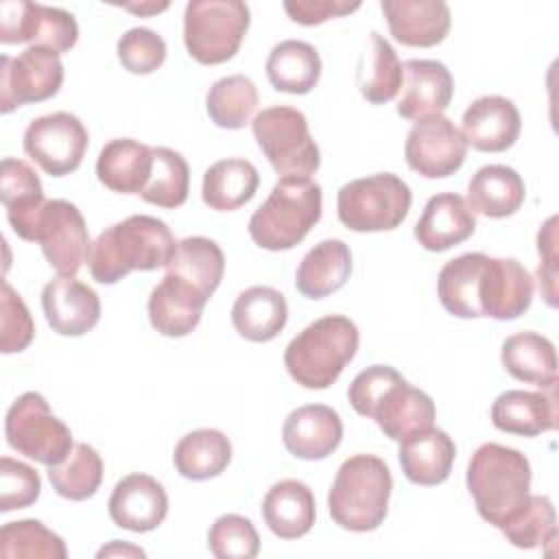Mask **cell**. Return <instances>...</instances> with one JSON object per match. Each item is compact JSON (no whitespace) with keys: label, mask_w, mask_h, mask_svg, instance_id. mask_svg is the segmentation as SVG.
<instances>
[{"label":"cell","mask_w":559,"mask_h":559,"mask_svg":"<svg viewBox=\"0 0 559 559\" xmlns=\"http://www.w3.org/2000/svg\"><path fill=\"white\" fill-rule=\"evenodd\" d=\"M352 408L371 417L378 428L393 441L432 426L437 411L435 402L421 389L408 384L402 373L389 365H371L362 369L347 389Z\"/></svg>","instance_id":"6da1fadb"},{"label":"cell","mask_w":559,"mask_h":559,"mask_svg":"<svg viewBox=\"0 0 559 559\" xmlns=\"http://www.w3.org/2000/svg\"><path fill=\"white\" fill-rule=\"evenodd\" d=\"M175 249V236L164 221L133 214L98 234L90 245L87 266L96 282L116 284L131 271L168 266Z\"/></svg>","instance_id":"7a4b0ae2"},{"label":"cell","mask_w":559,"mask_h":559,"mask_svg":"<svg viewBox=\"0 0 559 559\" xmlns=\"http://www.w3.org/2000/svg\"><path fill=\"white\" fill-rule=\"evenodd\" d=\"M531 463L515 450L500 443H483L467 465V489L478 515L500 528L531 496Z\"/></svg>","instance_id":"3957f363"},{"label":"cell","mask_w":559,"mask_h":559,"mask_svg":"<svg viewBox=\"0 0 559 559\" xmlns=\"http://www.w3.org/2000/svg\"><path fill=\"white\" fill-rule=\"evenodd\" d=\"M358 341V328L352 319L325 314L286 345L284 367L304 389H328L356 356Z\"/></svg>","instance_id":"277c9868"},{"label":"cell","mask_w":559,"mask_h":559,"mask_svg":"<svg viewBox=\"0 0 559 559\" xmlns=\"http://www.w3.org/2000/svg\"><path fill=\"white\" fill-rule=\"evenodd\" d=\"M393 478L389 465L373 454L345 459L328 491V509L345 531H376L389 511Z\"/></svg>","instance_id":"5b68a950"},{"label":"cell","mask_w":559,"mask_h":559,"mask_svg":"<svg viewBox=\"0 0 559 559\" xmlns=\"http://www.w3.org/2000/svg\"><path fill=\"white\" fill-rule=\"evenodd\" d=\"M321 207L323 194L317 181L282 177L249 218V236L266 251L293 249L319 223Z\"/></svg>","instance_id":"8992f818"},{"label":"cell","mask_w":559,"mask_h":559,"mask_svg":"<svg viewBox=\"0 0 559 559\" xmlns=\"http://www.w3.org/2000/svg\"><path fill=\"white\" fill-rule=\"evenodd\" d=\"M251 22L249 7L240 0H190L183 13V44L203 66L229 61Z\"/></svg>","instance_id":"52a82bcc"},{"label":"cell","mask_w":559,"mask_h":559,"mask_svg":"<svg viewBox=\"0 0 559 559\" xmlns=\"http://www.w3.org/2000/svg\"><path fill=\"white\" fill-rule=\"evenodd\" d=\"M411 201L406 181L393 173H378L345 183L336 194V214L352 231H389L406 218Z\"/></svg>","instance_id":"ba28073f"},{"label":"cell","mask_w":559,"mask_h":559,"mask_svg":"<svg viewBox=\"0 0 559 559\" xmlns=\"http://www.w3.org/2000/svg\"><path fill=\"white\" fill-rule=\"evenodd\" d=\"M251 129L258 146L277 175L310 179V175L319 170V146L299 109L288 105L262 109L253 118Z\"/></svg>","instance_id":"9c48e42d"},{"label":"cell","mask_w":559,"mask_h":559,"mask_svg":"<svg viewBox=\"0 0 559 559\" xmlns=\"http://www.w3.org/2000/svg\"><path fill=\"white\" fill-rule=\"evenodd\" d=\"M4 435L15 452L46 467L61 463L74 448L70 428L50 411L46 397L35 391L22 393L11 404L4 419Z\"/></svg>","instance_id":"30bf717a"},{"label":"cell","mask_w":559,"mask_h":559,"mask_svg":"<svg viewBox=\"0 0 559 559\" xmlns=\"http://www.w3.org/2000/svg\"><path fill=\"white\" fill-rule=\"evenodd\" d=\"M85 124L70 111L35 118L24 131V153L50 177L74 173L87 151Z\"/></svg>","instance_id":"8fae6325"},{"label":"cell","mask_w":559,"mask_h":559,"mask_svg":"<svg viewBox=\"0 0 559 559\" xmlns=\"http://www.w3.org/2000/svg\"><path fill=\"white\" fill-rule=\"evenodd\" d=\"M63 83L59 55L44 46H28L17 57H0V111L9 114L26 103L52 98Z\"/></svg>","instance_id":"7c38bea8"},{"label":"cell","mask_w":559,"mask_h":559,"mask_svg":"<svg viewBox=\"0 0 559 559\" xmlns=\"http://www.w3.org/2000/svg\"><path fill=\"white\" fill-rule=\"evenodd\" d=\"M35 242L41 245L48 264L63 277H74L90 253V234L81 210L66 201H46L37 218Z\"/></svg>","instance_id":"4fadbf2b"},{"label":"cell","mask_w":559,"mask_h":559,"mask_svg":"<svg viewBox=\"0 0 559 559\" xmlns=\"http://www.w3.org/2000/svg\"><path fill=\"white\" fill-rule=\"evenodd\" d=\"M467 155V144L450 118L430 116L417 120L404 144V157L411 170L428 179L454 175Z\"/></svg>","instance_id":"5bb4252c"},{"label":"cell","mask_w":559,"mask_h":559,"mask_svg":"<svg viewBox=\"0 0 559 559\" xmlns=\"http://www.w3.org/2000/svg\"><path fill=\"white\" fill-rule=\"evenodd\" d=\"M478 310L480 317L511 321L524 314L533 301V277L515 258L485 260L478 277Z\"/></svg>","instance_id":"9a60e30c"},{"label":"cell","mask_w":559,"mask_h":559,"mask_svg":"<svg viewBox=\"0 0 559 559\" xmlns=\"http://www.w3.org/2000/svg\"><path fill=\"white\" fill-rule=\"evenodd\" d=\"M48 325L61 336H83L100 319V299L94 288L76 277H55L41 290Z\"/></svg>","instance_id":"2e32d148"},{"label":"cell","mask_w":559,"mask_h":559,"mask_svg":"<svg viewBox=\"0 0 559 559\" xmlns=\"http://www.w3.org/2000/svg\"><path fill=\"white\" fill-rule=\"evenodd\" d=\"M107 507L116 526L131 533H148L164 522L168 496L153 476L129 474L116 483Z\"/></svg>","instance_id":"e0dca14e"},{"label":"cell","mask_w":559,"mask_h":559,"mask_svg":"<svg viewBox=\"0 0 559 559\" xmlns=\"http://www.w3.org/2000/svg\"><path fill=\"white\" fill-rule=\"evenodd\" d=\"M402 98L397 114L406 120H424L441 116L454 94L450 70L435 59H408L402 66Z\"/></svg>","instance_id":"ac0fdd59"},{"label":"cell","mask_w":559,"mask_h":559,"mask_svg":"<svg viewBox=\"0 0 559 559\" xmlns=\"http://www.w3.org/2000/svg\"><path fill=\"white\" fill-rule=\"evenodd\" d=\"M522 129L520 111L504 96H480L463 114L461 135L467 146L500 153L515 144Z\"/></svg>","instance_id":"d6986e66"},{"label":"cell","mask_w":559,"mask_h":559,"mask_svg":"<svg viewBox=\"0 0 559 559\" xmlns=\"http://www.w3.org/2000/svg\"><path fill=\"white\" fill-rule=\"evenodd\" d=\"M343 439V421L338 413L325 404H308L295 408L282 428L284 448L304 461H321L330 456Z\"/></svg>","instance_id":"ffe728a7"},{"label":"cell","mask_w":559,"mask_h":559,"mask_svg":"<svg viewBox=\"0 0 559 559\" xmlns=\"http://www.w3.org/2000/svg\"><path fill=\"white\" fill-rule=\"evenodd\" d=\"M380 9L393 39L404 46L430 48L450 31V9L441 0H382Z\"/></svg>","instance_id":"44dd1931"},{"label":"cell","mask_w":559,"mask_h":559,"mask_svg":"<svg viewBox=\"0 0 559 559\" xmlns=\"http://www.w3.org/2000/svg\"><path fill=\"white\" fill-rule=\"evenodd\" d=\"M207 297L199 288L166 273L151 290L148 321L159 334L181 338L199 325Z\"/></svg>","instance_id":"7402d4cb"},{"label":"cell","mask_w":559,"mask_h":559,"mask_svg":"<svg viewBox=\"0 0 559 559\" xmlns=\"http://www.w3.org/2000/svg\"><path fill=\"white\" fill-rule=\"evenodd\" d=\"M0 199L7 210L13 231L28 242H35L39 212L46 205L37 173L22 159L4 157L0 164Z\"/></svg>","instance_id":"603a6c76"},{"label":"cell","mask_w":559,"mask_h":559,"mask_svg":"<svg viewBox=\"0 0 559 559\" xmlns=\"http://www.w3.org/2000/svg\"><path fill=\"white\" fill-rule=\"evenodd\" d=\"M476 229V216L467 201L456 192H439L428 199L415 238L428 251H445L467 240Z\"/></svg>","instance_id":"cb8c5ba5"},{"label":"cell","mask_w":559,"mask_h":559,"mask_svg":"<svg viewBox=\"0 0 559 559\" xmlns=\"http://www.w3.org/2000/svg\"><path fill=\"white\" fill-rule=\"evenodd\" d=\"M491 421L498 430L520 437H537L557 426L555 386L546 391H504L491 404Z\"/></svg>","instance_id":"d4e9b609"},{"label":"cell","mask_w":559,"mask_h":559,"mask_svg":"<svg viewBox=\"0 0 559 559\" xmlns=\"http://www.w3.org/2000/svg\"><path fill=\"white\" fill-rule=\"evenodd\" d=\"M456 456V445L445 430L426 428L400 441L397 459L404 476L421 487L448 480Z\"/></svg>","instance_id":"484cf974"},{"label":"cell","mask_w":559,"mask_h":559,"mask_svg":"<svg viewBox=\"0 0 559 559\" xmlns=\"http://www.w3.org/2000/svg\"><path fill=\"white\" fill-rule=\"evenodd\" d=\"M151 170L153 148L131 138H116L107 142L96 159L98 181L120 194H140Z\"/></svg>","instance_id":"4316f807"},{"label":"cell","mask_w":559,"mask_h":559,"mask_svg":"<svg viewBox=\"0 0 559 559\" xmlns=\"http://www.w3.org/2000/svg\"><path fill=\"white\" fill-rule=\"evenodd\" d=\"M352 273V251L338 238L314 245L295 273L297 290L308 299H323L345 286Z\"/></svg>","instance_id":"83f0119b"},{"label":"cell","mask_w":559,"mask_h":559,"mask_svg":"<svg viewBox=\"0 0 559 559\" xmlns=\"http://www.w3.org/2000/svg\"><path fill=\"white\" fill-rule=\"evenodd\" d=\"M314 515L312 489L301 480H280L262 500V518L280 539H297L310 533Z\"/></svg>","instance_id":"f1b7e54d"},{"label":"cell","mask_w":559,"mask_h":559,"mask_svg":"<svg viewBox=\"0 0 559 559\" xmlns=\"http://www.w3.org/2000/svg\"><path fill=\"white\" fill-rule=\"evenodd\" d=\"M526 197L524 179L504 164L478 168L467 183V205L489 218L513 216Z\"/></svg>","instance_id":"f546056e"},{"label":"cell","mask_w":559,"mask_h":559,"mask_svg":"<svg viewBox=\"0 0 559 559\" xmlns=\"http://www.w3.org/2000/svg\"><path fill=\"white\" fill-rule=\"evenodd\" d=\"M286 319V299L271 286H251L231 306V325L242 338L253 343L273 341L284 330Z\"/></svg>","instance_id":"4dcf8cb0"},{"label":"cell","mask_w":559,"mask_h":559,"mask_svg":"<svg viewBox=\"0 0 559 559\" xmlns=\"http://www.w3.org/2000/svg\"><path fill=\"white\" fill-rule=\"evenodd\" d=\"M500 360L504 369L520 382L550 389L557 384V352L555 345L531 330L515 332L504 338Z\"/></svg>","instance_id":"1f68e13d"},{"label":"cell","mask_w":559,"mask_h":559,"mask_svg":"<svg viewBox=\"0 0 559 559\" xmlns=\"http://www.w3.org/2000/svg\"><path fill=\"white\" fill-rule=\"evenodd\" d=\"M260 186L258 168L249 159L231 157L214 162L203 173L201 197L210 210L231 212L249 203Z\"/></svg>","instance_id":"d6a6232c"},{"label":"cell","mask_w":559,"mask_h":559,"mask_svg":"<svg viewBox=\"0 0 559 559\" xmlns=\"http://www.w3.org/2000/svg\"><path fill=\"white\" fill-rule=\"evenodd\" d=\"M266 76L277 92L308 94L321 76V57L301 39H284L266 57Z\"/></svg>","instance_id":"836d02e7"},{"label":"cell","mask_w":559,"mask_h":559,"mask_svg":"<svg viewBox=\"0 0 559 559\" xmlns=\"http://www.w3.org/2000/svg\"><path fill=\"white\" fill-rule=\"evenodd\" d=\"M402 81L404 72L397 52L380 33L371 31L356 72V83L362 98L371 105H384L397 96Z\"/></svg>","instance_id":"e575fe53"},{"label":"cell","mask_w":559,"mask_h":559,"mask_svg":"<svg viewBox=\"0 0 559 559\" xmlns=\"http://www.w3.org/2000/svg\"><path fill=\"white\" fill-rule=\"evenodd\" d=\"M231 461L229 439L214 428H199L179 439L175 445V469L188 480H207L225 472Z\"/></svg>","instance_id":"d590c367"},{"label":"cell","mask_w":559,"mask_h":559,"mask_svg":"<svg viewBox=\"0 0 559 559\" xmlns=\"http://www.w3.org/2000/svg\"><path fill=\"white\" fill-rule=\"evenodd\" d=\"M166 273L181 277L210 299L225 273L223 249L205 236L183 238L181 242H177Z\"/></svg>","instance_id":"8d00e7d4"},{"label":"cell","mask_w":559,"mask_h":559,"mask_svg":"<svg viewBox=\"0 0 559 559\" xmlns=\"http://www.w3.org/2000/svg\"><path fill=\"white\" fill-rule=\"evenodd\" d=\"M487 255L472 251L448 260L437 277V295L441 306L459 319H478V277Z\"/></svg>","instance_id":"74e56055"},{"label":"cell","mask_w":559,"mask_h":559,"mask_svg":"<svg viewBox=\"0 0 559 559\" xmlns=\"http://www.w3.org/2000/svg\"><path fill=\"white\" fill-rule=\"evenodd\" d=\"M205 109L221 129H242L258 109V90L245 74L214 81L205 96Z\"/></svg>","instance_id":"f35d334b"},{"label":"cell","mask_w":559,"mask_h":559,"mask_svg":"<svg viewBox=\"0 0 559 559\" xmlns=\"http://www.w3.org/2000/svg\"><path fill=\"white\" fill-rule=\"evenodd\" d=\"M48 480L52 489L68 500L81 502L92 498L103 480V459L87 443H74L70 454L48 467Z\"/></svg>","instance_id":"ab89813d"},{"label":"cell","mask_w":559,"mask_h":559,"mask_svg":"<svg viewBox=\"0 0 559 559\" xmlns=\"http://www.w3.org/2000/svg\"><path fill=\"white\" fill-rule=\"evenodd\" d=\"M188 192H190L188 162L173 148L153 146V170L140 197L146 203L173 210L186 203Z\"/></svg>","instance_id":"60d3db41"},{"label":"cell","mask_w":559,"mask_h":559,"mask_svg":"<svg viewBox=\"0 0 559 559\" xmlns=\"http://www.w3.org/2000/svg\"><path fill=\"white\" fill-rule=\"evenodd\" d=\"M515 548H539L557 537V513L548 496H528L524 507L500 526Z\"/></svg>","instance_id":"b9f144b4"},{"label":"cell","mask_w":559,"mask_h":559,"mask_svg":"<svg viewBox=\"0 0 559 559\" xmlns=\"http://www.w3.org/2000/svg\"><path fill=\"white\" fill-rule=\"evenodd\" d=\"M0 555L11 557H44L66 559V542L46 528L39 520L7 522L0 531Z\"/></svg>","instance_id":"7bdbcfd3"},{"label":"cell","mask_w":559,"mask_h":559,"mask_svg":"<svg viewBox=\"0 0 559 559\" xmlns=\"http://www.w3.org/2000/svg\"><path fill=\"white\" fill-rule=\"evenodd\" d=\"M207 548L218 559H253L260 550V537L249 518L227 513L212 524Z\"/></svg>","instance_id":"ee69618b"},{"label":"cell","mask_w":559,"mask_h":559,"mask_svg":"<svg viewBox=\"0 0 559 559\" xmlns=\"http://www.w3.org/2000/svg\"><path fill=\"white\" fill-rule=\"evenodd\" d=\"M118 59L131 74H151L166 59V41L151 28H129L116 46Z\"/></svg>","instance_id":"f6af8a7d"},{"label":"cell","mask_w":559,"mask_h":559,"mask_svg":"<svg viewBox=\"0 0 559 559\" xmlns=\"http://www.w3.org/2000/svg\"><path fill=\"white\" fill-rule=\"evenodd\" d=\"M35 336L33 317L22 301V297L13 290L9 282H2L0 293V349L2 354L24 352Z\"/></svg>","instance_id":"bcb514c9"},{"label":"cell","mask_w":559,"mask_h":559,"mask_svg":"<svg viewBox=\"0 0 559 559\" xmlns=\"http://www.w3.org/2000/svg\"><path fill=\"white\" fill-rule=\"evenodd\" d=\"M76 39H79V26L72 13L35 2L31 46H44L59 55L74 48Z\"/></svg>","instance_id":"7dc6e473"},{"label":"cell","mask_w":559,"mask_h":559,"mask_svg":"<svg viewBox=\"0 0 559 559\" xmlns=\"http://www.w3.org/2000/svg\"><path fill=\"white\" fill-rule=\"evenodd\" d=\"M41 491L39 474L11 456L0 459V511L9 513L13 509L31 507Z\"/></svg>","instance_id":"c3c4849f"},{"label":"cell","mask_w":559,"mask_h":559,"mask_svg":"<svg viewBox=\"0 0 559 559\" xmlns=\"http://www.w3.org/2000/svg\"><path fill=\"white\" fill-rule=\"evenodd\" d=\"M537 251L542 255L539 269H537V280H539V290L546 299L548 306H557V216H550L544 227L537 234Z\"/></svg>","instance_id":"681fc988"},{"label":"cell","mask_w":559,"mask_h":559,"mask_svg":"<svg viewBox=\"0 0 559 559\" xmlns=\"http://www.w3.org/2000/svg\"><path fill=\"white\" fill-rule=\"evenodd\" d=\"M360 9V2L345 0H286L284 11L288 17L301 26L323 24L332 17H343Z\"/></svg>","instance_id":"f907efd6"},{"label":"cell","mask_w":559,"mask_h":559,"mask_svg":"<svg viewBox=\"0 0 559 559\" xmlns=\"http://www.w3.org/2000/svg\"><path fill=\"white\" fill-rule=\"evenodd\" d=\"M33 7L28 0H4L0 2V41L24 44L31 41Z\"/></svg>","instance_id":"816d5d0a"},{"label":"cell","mask_w":559,"mask_h":559,"mask_svg":"<svg viewBox=\"0 0 559 559\" xmlns=\"http://www.w3.org/2000/svg\"><path fill=\"white\" fill-rule=\"evenodd\" d=\"M144 557V550L142 548H138V546H131V544H122V542H118V539H114L109 546H103L100 550H98V555L96 557Z\"/></svg>","instance_id":"f5cc1de1"},{"label":"cell","mask_w":559,"mask_h":559,"mask_svg":"<svg viewBox=\"0 0 559 559\" xmlns=\"http://www.w3.org/2000/svg\"><path fill=\"white\" fill-rule=\"evenodd\" d=\"M124 9L138 13V15H153V13H159L164 9H168V2H140V4H133V2H127L122 4Z\"/></svg>","instance_id":"db71d44e"}]
</instances>
